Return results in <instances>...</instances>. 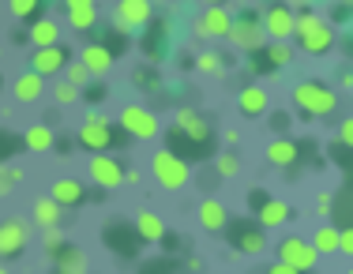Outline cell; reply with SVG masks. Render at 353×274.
<instances>
[{
    "mask_svg": "<svg viewBox=\"0 0 353 274\" xmlns=\"http://www.w3.org/2000/svg\"><path fill=\"white\" fill-rule=\"evenodd\" d=\"M23 248H27V226L15 218H8L4 226H0V260H12V255H19Z\"/></svg>",
    "mask_w": 353,
    "mask_h": 274,
    "instance_id": "9a60e30c",
    "label": "cell"
},
{
    "mask_svg": "<svg viewBox=\"0 0 353 274\" xmlns=\"http://www.w3.org/2000/svg\"><path fill=\"white\" fill-rule=\"evenodd\" d=\"M293 105H297L305 117H331L334 105H339V94L319 79H301L297 87H293Z\"/></svg>",
    "mask_w": 353,
    "mask_h": 274,
    "instance_id": "6da1fadb",
    "label": "cell"
},
{
    "mask_svg": "<svg viewBox=\"0 0 353 274\" xmlns=\"http://www.w3.org/2000/svg\"><path fill=\"white\" fill-rule=\"evenodd\" d=\"M124 180H128V185H139V169H124Z\"/></svg>",
    "mask_w": 353,
    "mask_h": 274,
    "instance_id": "bcb514c9",
    "label": "cell"
},
{
    "mask_svg": "<svg viewBox=\"0 0 353 274\" xmlns=\"http://www.w3.org/2000/svg\"><path fill=\"white\" fill-rule=\"evenodd\" d=\"M15 98H19L23 105H30V102H38L41 94H46V79L41 76H34V72H23L19 79H15Z\"/></svg>",
    "mask_w": 353,
    "mask_h": 274,
    "instance_id": "cb8c5ba5",
    "label": "cell"
},
{
    "mask_svg": "<svg viewBox=\"0 0 353 274\" xmlns=\"http://www.w3.org/2000/svg\"><path fill=\"white\" fill-rule=\"evenodd\" d=\"M237 105H241V113H245V117H263L267 105H271V98H267L263 87H256V83H252V87H245L237 94Z\"/></svg>",
    "mask_w": 353,
    "mask_h": 274,
    "instance_id": "ffe728a7",
    "label": "cell"
},
{
    "mask_svg": "<svg viewBox=\"0 0 353 274\" xmlns=\"http://www.w3.org/2000/svg\"><path fill=\"white\" fill-rule=\"evenodd\" d=\"M339 143H342V147H350V151H353V117H346V120L339 124Z\"/></svg>",
    "mask_w": 353,
    "mask_h": 274,
    "instance_id": "74e56055",
    "label": "cell"
},
{
    "mask_svg": "<svg viewBox=\"0 0 353 274\" xmlns=\"http://www.w3.org/2000/svg\"><path fill=\"white\" fill-rule=\"evenodd\" d=\"M199 226H203L207 233H218V229L230 226V211H225L218 199H203V203H199Z\"/></svg>",
    "mask_w": 353,
    "mask_h": 274,
    "instance_id": "d6986e66",
    "label": "cell"
},
{
    "mask_svg": "<svg viewBox=\"0 0 353 274\" xmlns=\"http://www.w3.org/2000/svg\"><path fill=\"white\" fill-rule=\"evenodd\" d=\"M316 255H339V226H319L312 233Z\"/></svg>",
    "mask_w": 353,
    "mask_h": 274,
    "instance_id": "f546056e",
    "label": "cell"
},
{
    "mask_svg": "<svg viewBox=\"0 0 353 274\" xmlns=\"http://www.w3.org/2000/svg\"><path fill=\"white\" fill-rule=\"evenodd\" d=\"M230 27H233V15L218 4L203 8V15L196 19V34H203V38H230Z\"/></svg>",
    "mask_w": 353,
    "mask_h": 274,
    "instance_id": "7c38bea8",
    "label": "cell"
},
{
    "mask_svg": "<svg viewBox=\"0 0 353 274\" xmlns=\"http://www.w3.org/2000/svg\"><path fill=\"white\" fill-rule=\"evenodd\" d=\"M279 263H285V267H293V271H301V274H312L316 263H319V255H316L312 240L285 237V240H279Z\"/></svg>",
    "mask_w": 353,
    "mask_h": 274,
    "instance_id": "5b68a950",
    "label": "cell"
},
{
    "mask_svg": "<svg viewBox=\"0 0 353 274\" xmlns=\"http://www.w3.org/2000/svg\"><path fill=\"white\" fill-rule=\"evenodd\" d=\"M346 274H353V267H350V271H346Z\"/></svg>",
    "mask_w": 353,
    "mask_h": 274,
    "instance_id": "c3c4849f",
    "label": "cell"
},
{
    "mask_svg": "<svg viewBox=\"0 0 353 274\" xmlns=\"http://www.w3.org/2000/svg\"><path fill=\"white\" fill-rule=\"evenodd\" d=\"M230 41L237 49H248V53H259V49L267 45V34H263V23H259V15H237L233 19V27H230Z\"/></svg>",
    "mask_w": 353,
    "mask_h": 274,
    "instance_id": "52a82bcc",
    "label": "cell"
},
{
    "mask_svg": "<svg viewBox=\"0 0 353 274\" xmlns=\"http://www.w3.org/2000/svg\"><path fill=\"white\" fill-rule=\"evenodd\" d=\"M290 61H293V49L285 45V41H267L263 45V64H259L256 72H282V68H290Z\"/></svg>",
    "mask_w": 353,
    "mask_h": 274,
    "instance_id": "44dd1931",
    "label": "cell"
},
{
    "mask_svg": "<svg viewBox=\"0 0 353 274\" xmlns=\"http://www.w3.org/2000/svg\"><path fill=\"white\" fill-rule=\"evenodd\" d=\"M57 274H87V255L75 244H64L57 252Z\"/></svg>",
    "mask_w": 353,
    "mask_h": 274,
    "instance_id": "484cf974",
    "label": "cell"
},
{
    "mask_svg": "<svg viewBox=\"0 0 353 274\" xmlns=\"http://www.w3.org/2000/svg\"><path fill=\"white\" fill-rule=\"evenodd\" d=\"M259 226L263 229H274V226H282V222H290V207L282 203V199H259Z\"/></svg>",
    "mask_w": 353,
    "mask_h": 274,
    "instance_id": "603a6c76",
    "label": "cell"
},
{
    "mask_svg": "<svg viewBox=\"0 0 353 274\" xmlns=\"http://www.w3.org/2000/svg\"><path fill=\"white\" fill-rule=\"evenodd\" d=\"M0 274H8V271H4V267H0Z\"/></svg>",
    "mask_w": 353,
    "mask_h": 274,
    "instance_id": "7dc6e473",
    "label": "cell"
},
{
    "mask_svg": "<svg viewBox=\"0 0 353 274\" xmlns=\"http://www.w3.org/2000/svg\"><path fill=\"white\" fill-rule=\"evenodd\" d=\"M23 180V169H15V165H0V199L12 192V185H19Z\"/></svg>",
    "mask_w": 353,
    "mask_h": 274,
    "instance_id": "836d02e7",
    "label": "cell"
},
{
    "mask_svg": "<svg viewBox=\"0 0 353 274\" xmlns=\"http://www.w3.org/2000/svg\"><path fill=\"white\" fill-rule=\"evenodd\" d=\"M79 64L90 72V76H105V72L113 68V49L102 45V41H90V45H83Z\"/></svg>",
    "mask_w": 353,
    "mask_h": 274,
    "instance_id": "2e32d148",
    "label": "cell"
},
{
    "mask_svg": "<svg viewBox=\"0 0 353 274\" xmlns=\"http://www.w3.org/2000/svg\"><path fill=\"white\" fill-rule=\"evenodd\" d=\"M230 244L237 248L241 255H259V252L267 248L263 226H259V222H248V218L230 222Z\"/></svg>",
    "mask_w": 353,
    "mask_h": 274,
    "instance_id": "9c48e42d",
    "label": "cell"
},
{
    "mask_svg": "<svg viewBox=\"0 0 353 274\" xmlns=\"http://www.w3.org/2000/svg\"><path fill=\"white\" fill-rule=\"evenodd\" d=\"M143 274H170L165 263H150V267H143Z\"/></svg>",
    "mask_w": 353,
    "mask_h": 274,
    "instance_id": "ee69618b",
    "label": "cell"
},
{
    "mask_svg": "<svg viewBox=\"0 0 353 274\" xmlns=\"http://www.w3.org/2000/svg\"><path fill=\"white\" fill-rule=\"evenodd\" d=\"M64 83H72L75 90H83V87L90 83V72L83 68L79 61H68V68H64Z\"/></svg>",
    "mask_w": 353,
    "mask_h": 274,
    "instance_id": "d6a6232c",
    "label": "cell"
},
{
    "mask_svg": "<svg viewBox=\"0 0 353 274\" xmlns=\"http://www.w3.org/2000/svg\"><path fill=\"white\" fill-rule=\"evenodd\" d=\"M46 248H53V252H61V248H64L61 229H46Z\"/></svg>",
    "mask_w": 353,
    "mask_h": 274,
    "instance_id": "b9f144b4",
    "label": "cell"
},
{
    "mask_svg": "<svg viewBox=\"0 0 353 274\" xmlns=\"http://www.w3.org/2000/svg\"><path fill=\"white\" fill-rule=\"evenodd\" d=\"M214 173H218V177H237V173H241V162H237V154H233V151L218 154V158H214Z\"/></svg>",
    "mask_w": 353,
    "mask_h": 274,
    "instance_id": "1f68e13d",
    "label": "cell"
},
{
    "mask_svg": "<svg viewBox=\"0 0 353 274\" xmlns=\"http://www.w3.org/2000/svg\"><path fill=\"white\" fill-rule=\"evenodd\" d=\"M117 124H121L124 136H132V139H154L158 136V117L147 105H124Z\"/></svg>",
    "mask_w": 353,
    "mask_h": 274,
    "instance_id": "ba28073f",
    "label": "cell"
},
{
    "mask_svg": "<svg viewBox=\"0 0 353 274\" xmlns=\"http://www.w3.org/2000/svg\"><path fill=\"white\" fill-rule=\"evenodd\" d=\"M53 98H57V105H72V102H79V90H75L72 87V83H57V87H53Z\"/></svg>",
    "mask_w": 353,
    "mask_h": 274,
    "instance_id": "e575fe53",
    "label": "cell"
},
{
    "mask_svg": "<svg viewBox=\"0 0 353 274\" xmlns=\"http://www.w3.org/2000/svg\"><path fill=\"white\" fill-rule=\"evenodd\" d=\"M331 218H339V229H353V185H346L339 196H334Z\"/></svg>",
    "mask_w": 353,
    "mask_h": 274,
    "instance_id": "83f0119b",
    "label": "cell"
},
{
    "mask_svg": "<svg viewBox=\"0 0 353 274\" xmlns=\"http://www.w3.org/2000/svg\"><path fill=\"white\" fill-rule=\"evenodd\" d=\"M339 252L353 255V229H339Z\"/></svg>",
    "mask_w": 353,
    "mask_h": 274,
    "instance_id": "f35d334b",
    "label": "cell"
},
{
    "mask_svg": "<svg viewBox=\"0 0 353 274\" xmlns=\"http://www.w3.org/2000/svg\"><path fill=\"white\" fill-rule=\"evenodd\" d=\"M350 76H353V72H350Z\"/></svg>",
    "mask_w": 353,
    "mask_h": 274,
    "instance_id": "681fc988",
    "label": "cell"
},
{
    "mask_svg": "<svg viewBox=\"0 0 353 274\" xmlns=\"http://www.w3.org/2000/svg\"><path fill=\"white\" fill-rule=\"evenodd\" d=\"M136 233H139V240L158 244V240H165V222L158 218L154 211H139L136 214Z\"/></svg>",
    "mask_w": 353,
    "mask_h": 274,
    "instance_id": "7402d4cb",
    "label": "cell"
},
{
    "mask_svg": "<svg viewBox=\"0 0 353 274\" xmlns=\"http://www.w3.org/2000/svg\"><path fill=\"white\" fill-rule=\"evenodd\" d=\"M222 139H225V143H230V147H233V143H237V139H241V136H237V128H225V131H222Z\"/></svg>",
    "mask_w": 353,
    "mask_h": 274,
    "instance_id": "f6af8a7d",
    "label": "cell"
},
{
    "mask_svg": "<svg viewBox=\"0 0 353 274\" xmlns=\"http://www.w3.org/2000/svg\"><path fill=\"white\" fill-rule=\"evenodd\" d=\"M30 41H34V49L61 45V27H57L53 19H34V27H30Z\"/></svg>",
    "mask_w": 353,
    "mask_h": 274,
    "instance_id": "4316f807",
    "label": "cell"
},
{
    "mask_svg": "<svg viewBox=\"0 0 353 274\" xmlns=\"http://www.w3.org/2000/svg\"><path fill=\"white\" fill-rule=\"evenodd\" d=\"M8 8H12V15H19V19H30V15L38 12V4H34V0H12Z\"/></svg>",
    "mask_w": 353,
    "mask_h": 274,
    "instance_id": "8d00e7d4",
    "label": "cell"
},
{
    "mask_svg": "<svg viewBox=\"0 0 353 274\" xmlns=\"http://www.w3.org/2000/svg\"><path fill=\"white\" fill-rule=\"evenodd\" d=\"M150 173H154V180L165 188V192H176V188H184V185H188V177H192L188 162H184L181 154H173L170 147L150 158Z\"/></svg>",
    "mask_w": 353,
    "mask_h": 274,
    "instance_id": "3957f363",
    "label": "cell"
},
{
    "mask_svg": "<svg viewBox=\"0 0 353 274\" xmlns=\"http://www.w3.org/2000/svg\"><path fill=\"white\" fill-rule=\"evenodd\" d=\"M271 131H290V113H271Z\"/></svg>",
    "mask_w": 353,
    "mask_h": 274,
    "instance_id": "ab89813d",
    "label": "cell"
},
{
    "mask_svg": "<svg viewBox=\"0 0 353 274\" xmlns=\"http://www.w3.org/2000/svg\"><path fill=\"white\" fill-rule=\"evenodd\" d=\"M150 15H154V4H150V0H121V4H117V23L128 27V30L150 23Z\"/></svg>",
    "mask_w": 353,
    "mask_h": 274,
    "instance_id": "5bb4252c",
    "label": "cell"
},
{
    "mask_svg": "<svg viewBox=\"0 0 353 274\" xmlns=\"http://www.w3.org/2000/svg\"><path fill=\"white\" fill-rule=\"evenodd\" d=\"M79 143L87 147L90 154H105L109 147L117 143V131L102 113H87V120H83V128H79Z\"/></svg>",
    "mask_w": 353,
    "mask_h": 274,
    "instance_id": "8992f818",
    "label": "cell"
},
{
    "mask_svg": "<svg viewBox=\"0 0 353 274\" xmlns=\"http://www.w3.org/2000/svg\"><path fill=\"white\" fill-rule=\"evenodd\" d=\"M49 199H53L57 207H79L83 199H87V188H83V180H75V177H61L53 185V192H49Z\"/></svg>",
    "mask_w": 353,
    "mask_h": 274,
    "instance_id": "e0dca14e",
    "label": "cell"
},
{
    "mask_svg": "<svg viewBox=\"0 0 353 274\" xmlns=\"http://www.w3.org/2000/svg\"><path fill=\"white\" fill-rule=\"evenodd\" d=\"M331 207H334V196L331 192H323V196L316 199V211L323 214V218H331Z\"/></svg>",
    "mask_w": 353,
    "mask_h": 274,
    "instance_id": "60d3db41",
    "label": "cell"
},
{
    "mask_svg": "<svg viewBox=\"0 0 353 274\" xmlns=\"http://www.w3.org/2000/svg\"><path fill=\"white\" fill-rule=\"evenodd\" d=\"M173 143H181V139H188V151H203L207 143H211V120L199 117L196 109H176V128L170 131Z\"/></svg>",
    "mask_w": 353,
    "mask_h": 274,
    "instance_id": "277c9868",
    "label": "cell"
},
{
    "mask_svg": "<svg viewBox=\"0 0 353 274\" xmlns=\"http://www.w3.org/2000/svg\"><path fill=\"white\" fill-rule=\"evenodd\" d=\"M23 143H27V151H53L57 147V136H53V128H46V124H34V128H27V136H23Z\"/></svg>",
    "mask_w": 353,
    "mask_h": 274,
    "instance_id": "f1b7e54d",
    "label": "cell"
},
{
    "mask_svg": "<svg viewBox=\"0 0 353 274\" xmlns=\"http://www.w3.org/2000/svg\"><path fill=\"white\" fill-rule=\"evenodd\" d=\"M87 177L94 180L98 188H117L124 180V165L117 162V158H109V154H94L87 162Z\"/></svg>",
    "mask_w": 353,
    "mask_h": 274,
    "instance_id": "8fae6325",
    "label": "cell"
},
{
    "mask_svg": "<svg viewBox=\"0 0 353 274\" xmlns=\"http://www.w3.org/2000/svg\"><path fill=\"white\" fill-rule=\"evenodd\" d=\"M68 68V49L64 45H53V49H34V56H30V72L34 76H57V72Z\"/></svg>",
    "mask_w": 353,
    "mask_h": 274,
    "instance_id": "4fadbf2b",
    "label": "cell"
},
{
    "mask_svg": "<svg viewBox=\"0 0 353 274\" xmlns=\"http://www.w3.org/2000/svg\"><path fill=\"white\" fill-rule=\"evenodd\" d=\"M297 154H301V147L293 143V139H274L271 147H267V162L271 165H279V169H290L293 162H297Z\"/></svg>",
    "mask_w": 353,
    "mask_h": 274,
    "instance_id": "d4e9b609",
    "label": "cell"
},
{
    "mask_svg": "<svg viewBox=\"0 0 353 274\" xmlns=\"http://www.w3.org/2000/svg\"><path fill=\"white\" fill-rule=\"evenodd\" d=\"M259 23H263L267 41H285V38H293V23H297V15H293L285 4H274V8H267V12L259 15Z\"/></svg>",
    "mask_w": 353,
    "mask_h": 274,
    "instance_id": "30bf717a",
    "label": "cell"
},
{
    "mask_svg": "<svg viewBox=\"0 0 353 274\" xmlns=\"http://www.w3.org/2000/svg\"><path fill=\"white\" fill-rule=\"evenodd\" d=\"M196 68L207 72V76H214V72H225V68H222V56H218V53H199V56H196Z\"/></svg>",
    "mask_w": 353,
    "mask_h": 274,
    "instance_id": "d590c367",
    "label": "cell"
},
{
    "mask_svg": "<svg viewBox=\"0 0 353 274\" xmlns=\"http://www.w3.org/2000/svg\"><path fill=\"white\" fill-rule=\"evenodd\" d=\"M34 222L41 229H57L61 226V207L53 199H34Z\"/></svg>",
    "mask_w": 353,
    "mask_h": 274,
    "instance_id": "4dcf8cb0",
    "label": "cell"
},
{
    "mask_svg": "<svg viewBox=\"0 0 353 274\" xmlns=\"http://www.w3.org/2000/svg\"><path fill=\"white\" fill-rule=\"evenodd\" d=\"M68 27L72 30L98 27V4L94 0H68Z\"/></svg>",
    "mask_w": 353,
    "mask_h": 274,
    "instance_id": "ac0fdd59",
    "label": "cell"
},
{
    "mask_svg": "<svg viewBox=\"0 0 353 274\" xmlns=\"http://www.w3.org/2000/svg\"><path fill=\"white\" fill-rule=\"evenodd\" d=\"M293 38H297V45L305 49V53H327V49L334 45V30H331V23H323L316 12H305V15H297V23H293Z\"/></svg>",
    "mask_w": 353,
    "mask_h": 274,
    "instance_id": "7a4b0ae2",
    "label": "cell"
},
{
    "mask_svg": "<svg viewBox=\"0 0 353 274\" xmlns=\"http://www.w3.org/2000/svg\"><path fill=\"white\" fill-rule=\"evenodd\" d=\"M263 274H301V271H293V267H285V263H279V260H274V263H271V267H267Z\"/></svg>",
    "mask_w": 353,
    "mask_h": 274,
    "instance_id": "7bdbcfd3",
    "label": "cell"
}]
</instances>
